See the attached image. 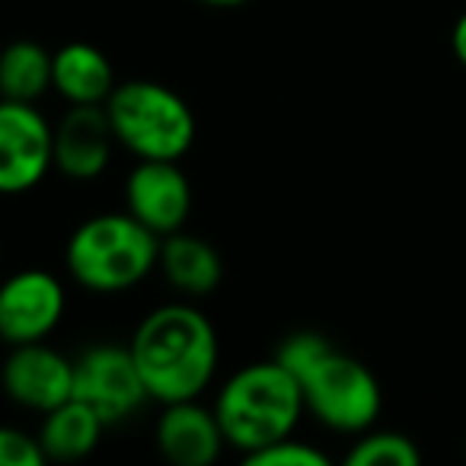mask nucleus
I'll list each match as a JSON object with an SVG mask.
<instances>
[{
  "mask_svg": "<svg viewBox=\"0 0 466 466\" xmlns=\"http://www.w3.org/2000/svg\"><path fill=\"white\" fill-rule=\"evenodd\" d=\"M0 383L16 406L46 415L74 396V361L48 342L10 345Z\"/></svg>",
  "mask_w": 466,
  "mask_h": 466,
  "instance_id": "obj_9",
  "label": "nucleus"
},
{
  "mask_svg": "<svg viewBox=\"0 0 466 466\" xmlns=\"http://www.w3.org/2000/svg\"><path fill=\"white\" fill-rule=\"evenodd\" d=\"M157 268L169 281V288H176L186 298H205V294L218 291L220 279H224V262H220L218 249L186 230L160 237Z\"/></svg>",
  "mask_w": 466,
  "mask_h": 466,
  "instance_id": "obj_14",
  "label": "nucleus"
},
{
  "mask_svg": "<svg viewBox=\"0 0 466 466\" xmlns=\"http://www.w3.org/2000/svg\"><path fill=\"white\" fill-rule=\"evenodd\" d=\"M103 428L106 421L86 402L71 396V400H65L61 406L46 412V419L39 425V444L46 451V460H58V463L84 460L96 451Z\"/></svg>",
  "mask_w": 466,
  "mask_h": 466,
  "instance_id": "obj_15",
  "label": "nucleus"
},
{
  "mask_svg": "<svg viewBox=\"0 0 466 466\" xmlns=\"http://www.w3.org/2000/svg\"><path fill=\"white\" fill-rule=\"evenodd\" d=\"M65 285L46 268H23L0 281V339L7 345L46 342L65 317Z\"/></svg>",
  "mask_w": 466,
  "mask_h": 466,
  "instance_id": "obj_8",
  "label": "nucleus"
},
{
  "mask_svg": "<svg viewBox=\"0 0 466 466\" xmlns=\"http://www.w3.org/2000/svg\"><path fill=\"white\" fill-rule=\"evenodd\" d=\"M304 390V406L323 428L336 434H361L377 425L383 409V390L374 370L358 358L339 351L336 345L323 351L298 377Z\"/></svg>",
  "mask_w": 466,
  "mask_h": 466,
  "instance_id": "obj_5",
  "label": "nucleus"
},
{
  "mask_svg": "<svg viewBox=\"0 0 466 466\" xmlns=\"http://www.w3.org/2000/svg\"><path fill=\"white\" fill-rule=\"evenodd\" d=\"M227 447L214 406L198 400L167 402L157 419V451L176 466H211Z\"/></svg>",
  "mask_w": 466,
  "mask_h": 466,
  "instance_id": "obj_12",
  "label": "nucleus"
},
{
  "mask_svg": "<svg viewBox=\"0 0 466 466\" xmlns=\"http://www.w3.org/2000/svg\"><path fill=\"white\" fill-rule=\"evenodd\" d=\"M125 208L157 237L186 227L192 211V186L176 160H137L125 179Z\"/></svg>",
  "mask_w": 466,
  "mask_h": 466,
  "instance_id": "obj_10",
  "label": "nucleus"
},
{
  "mask_svg": "<svg viewBox=\"0 0 466 466\" xmlns=\"http://www.w3.org/2000/svg\"><path fill=\"white\" fill-rule=\"evenodd\" d=\"M52 90V52L39 42H10L0 52V99L35 103Z\"/></svg>",
  "mask_w": 466,
  "mask_h": 466,
  "instance_id": "obj_16",
  "label": "nucleus"
},
{
  "mask_svg": "<svg viewBox=\"0 0 466 466\" xmlns=\"http://www.w3.org/2000/svg\"><path fill=\"white\" fill-rule=\"evenodd\" d=\"M116 141L137 160H179L195 141V112L157 80H125L106 99Z\"/></svg>",
  "mask_w": 466,
  "mask_h": 466,
  "instance_id": "obj_4",
  "label": "nucleus"
},
{
  "mask_svg": "<svg viewBox=\"0 0 466 466\" xmlns=\"http://www.w3.org/2000/svg\"><path fill=\"white\" fill-rule=\"evenodd\" d=\"M307 406L298 377L279 361H256L227 377L214 400V415L224 428L227 447L243 457L294 434Z\"/></svg>",
  "mask_w": 466,
  "mask_h": 466,
  "instance_id": "obj_2",
  "label": "nucleus"
},
{
  "mask_svg": "<svg viewBox=\"0 0 466 466\" xmlns=\"http://www.w3.org/2000/svg\"><path fill=\"white\" fill-rule=\"evenodd\" d=\"M55 169V125L35 103L0 99V195H23Z\"/></svg>",
  "mask_w": 466,
  "mask_h": 466,
  "instance_id": "obj_6",
  "label": "nucleus"
},
{
  "mask_svg": "<svg viewBox=\"0 0 466 466\" xmlns=\"http://www.w3.org/2000/svg\"><path fill=\"white\" fill-rule=\"evenodd\" d=\"M160 237L128 211H109L84 220L65 247L71 279L90 294H122L157 268Z\"/></svg>",
  "mask_w": 466,
  "mask_h": 466,
  "instance_id": "obj_3",
  "label": "nucleus"
},
{
  "mask_svg": "<svg viewBox=\"0 0 466 466\" xmlns=\"http://www.w3.org/2000/svg\"><path fill=\"white\" fill-rule=\"evenodd\" d=\"M198 4H208V7H243L247 0H198Z\"/></svg>",
  "mask_w": 466,
  "mask_h": 466,
  "instance_id": "obj_22",
  "label": "nucleus"
},
{
  "mask_svg": "<svg viewBox=\"0 0 466 466\" xmlns=\"http://www.w3.org/2000/svg\"><path fill=\"white\" fill-rule=\"evenodd\" d=\"M42 463H46V451L39 444V434L0 425V466H42Z\"/></svg>",
  "mask_w": 466,
  "mask_h": 466,
  "instance_id": "obj_20",
  "label": "nucleus"
},
{
  "mask_svg": "<svg viewBox=\"0 0 466 466\" xmlns=\"http://www.w3.org/2000/svg\"><path fill=\"white\" fill-rule=\"evenodd\" d=\"M349 466H419L421 451L409 434L387 431V428H368V431L355 434L349 453H345Z\"/></svg>",
  "mask_w": 466,
  "mask_h": 466,
  "instance_id": "obj_17",
  "label": "nucleus"
},
{
  "mask_svg": "<svg viewBox=\"0 0 466 466\" xmlns=\"http://www.w3.org/2000/svg\"><path fill=\"white\" fill-rule=\"evenodd\" d=\"M247 463L249 466H329V453H323L319 447L288 434V438L249 453Z\"/></svg>",
  "mask_w": 466,
  "mask_h": 466,
  "instance_id": "obj_18",
  "label": "nucleus"
},
{
  "mask_svg": "<svg viewBox=\"0 0 466 466\" xmlns=\"http://www.w3.org/2000/svg\"><path fill=\"white\" fill-rule=\"evenodd\" d=\"M329 345H332L329 339L319 336V332L300 329V332H291V336L279 345V351H275V361H279L288 374L300 377L319 355H323L326 349H329Z\"/></svg>",
  "mask_w": 466,
  "mask_h": 466,
  "instance_id": "obj_19",
  "label": "nucleus"
},
{
  "mask_svg": "<svg viewBox=\"0 0 466 466\" xmlns=\"http://www.w3.org/2000/svg\"><path fill=\"white\" fill-rule=\"evenodd\" d=\"M52 90L71 106H106L116 90V71L96 46L67 42L52 52Z\"/></svg>",
  "mask_w": 466,
  "mask_h": 466,
  "instance_id": "obj_13",
  "label": "nucleus"
},
{
  "mask_svg": "<svg viewBox=\"0 0 466 466\" xmlns=\"http://www.w3.org/2000/svg\"><path fill=\"white\" fill-rule=\"evenodd\" d=\"M451 52L457 58L460 67H466V10L453 20V29H451Z\"/></svg>",
  "mask_w": 466,
  "mask_h": 466,
  "instance_id": "obj_21",
  "label": "nucleus"
},
{
  "mask_svg": "<svg viewBox=\"0 0 466 466\" xmlns=\"http://www.w3.org/2000/svg\"><path fill=\"white\" fill-rule=\"evenodd\" d=\"M116 144L106 106H71L55 125V169L67 179H96L109 167Z\"/></svg>",
  "mask_w": 466,
  "mask_h": 466,
  "instance_id": "obj_11",
  "label": "nucleus"
},
{
  "mask_svg": "<svg viewBox=\"0 0 466 466\" xmlns=\"http://www.w3.org/2000/svg\"><path fill=\"white\" fill-rule=\"evenodd\" d=\"M74 396L106 425L125 421L150 400L128 345H93L74 361Z\"/></svg>",
  "mask_w": 466,
  "mask_h": 466,
  "instance_id": "obj_7",
  "label": "nucleus"
},
{
  "mask_svg": "<svg viewBox=\"0 0 466 466\" xmlns=\"http://www.w3.org/2000/svg\"><path fill=\"white\" fill-rule=\"evenodd\" d=\"M147 396L160 406L198 400L218 370V332L195 304H163L128 342Z\"/></svg>",
  "mask_w": 466,
  "mask_h": 466,
  "instance_id": "obj_1",
  "label": "nucleus"
}]
</instances>
